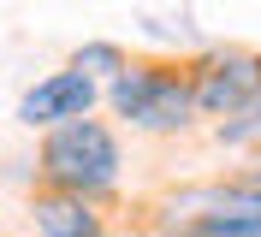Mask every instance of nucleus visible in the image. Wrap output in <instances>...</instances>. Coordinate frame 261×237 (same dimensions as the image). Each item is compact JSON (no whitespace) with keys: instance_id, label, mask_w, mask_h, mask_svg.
Masks as SVG:
<instances>
[{"instance_id":"nucleus-7","label":"nucleus","mask_w":261,"mask_h":237,"mask_svg":"<svg viewBox=\"0 0 261 237\" xmlns=\"http://www.w3.org/2000/svg\"><path fill=\"white\" fill-rule=\"evenodd\" d=\"M255 130H261V107H255Z\"/></svg>"},{"instance_id":"nucleus-6","label":"nucleus","mask_w":261,"mask_h":237,"mask_svg":"<svg viewBox=\"0 0 261 237\" xmlns=\"http://www.w3.org/2000/svg\"><path fill=\"white\" fill-rule=\"evenodd\" d=\"M71 71H83L89 83L95 77H119V71H125V54H119L113 42H83L77 54H71Z\"/></svg>"},{"instance_id":"nucleus-5","label":"nucleus","mask_w":261,"mask_h":237,"mask_svg":"<svg viewBox=\"0 0 261 237\" xmlns=\"http://www.w3.org/2000/svg\"><path fill=\"white\" fill-rule=\"evenodd\" d=\"M30 214H36V231L42 237H101V220L89 214V202L83 196H65V190L36 196Z\"/></svg>"},{"instance_id":"nucleus-2","label":"nucleus","mask_w":261,"mask_h":237,"mask_svg":"<svg viewBox=\"0 0 261 237\" xmlns=\"http://www.w3.org/2000/svg\"><path fill=\"white\" fill-rule=\"evenodd\" d=\"M107 101H113L119 119H130L137 130H184L196 113V95L190 83L178 77V71H166V65H125L113 77V89H107Z\"/></svg>"},{"instance_id":"nucleus-3","label":"nucleus","mask_w":261,"mask_h":237,"mask_svg":"<svg viewBox=\"0 0 261 237\" xmlns=\"http://www.w3.org/2000/svg\"><path fill=\"white\" fill-rule=\"evenodd\" d=\"M196 113H249L261 107V54L249 47H220L196 65L190 77Z\"/></svg>"},{"instance_id":"nucleus-1","label":"nucleus","mask_w":261,"mask_h":237,"mask_svg":"<svg viewBox=\"0 0 261 237\" xmlns=\"http://www.w3.org/2000/svg\"><path fill=\"white\" fill-rule=\"evenodd\" d=\"M42 172H48L54 190L65 196H101V190L119 184V142L107 125L95 119H71V125H54L48 142H42Z\"/></svg>"},{"instance_id":"nucleus-4","label":"nucleus","mask_w":261,"mask_h":237,"mask_svg":"<svg viewBox=\"0 0 261 237\" xmlns=\"http://www.w3.org/2000/svg\"><path fill=\"white\" fill-rule=\"evenodd\" d=\"M89 107H95V83L65 65V71H54V77L30 83V89L18 95V125L54 130V125H71V119H89Z\"/></svg>"}]
</instances>
